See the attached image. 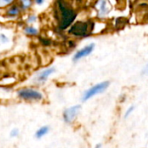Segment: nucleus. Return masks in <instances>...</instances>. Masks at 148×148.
Returning a JSON list of instances; mask_svg holds the SVG:
<instances>
[{
  "instance_id": "obj_11",
  "label": "nucleus",
  "mask_w": 148,
  "mask_h": 148,
  "mask_svg": "<svg viewBox=\"0 0 148 148\" xmlns=\"http://www.w3.org/2000/svg\"><path fill=\"white\" fill-rule=\"evenodd\" d=\"M25 32L28 33V34H31V35H35L38 33V31L35 29V28H32V27H27L25 29Z\"/></svg>"
},
{
  "instance_id": "obj_6",
  "label": "nucleus",
  "mask_w": 148,
  "mask_h": 148,
  "mask_svg": "<svg viewBox=\"0 0 148 148\" xmlns=\"http://www.w3.org/2000/svg\"><path fill=\"white\" fill-rule=\"evenodd\" d=\"M93 48H94V45H93V44L86 46L85 48L81 49L80 51H79L75 55H74L73 59H74V60H79V59H80V58H83L88 56L90 53H92V51H93Z\"/></svg>"
},
{
  "instance_id": "obj_17",
  "label": "nucleus",
  "mask_w": 148,
  "mask_h": 148,
  "mask_svg": "<svg viewBox=\"0 0 148 148\" xmlns=\"http://www.w3.org/2000/svg\"><path fill=\"white\" fill-rule=\"evenodd\" d=\"M5 2H11L12 0H5Z\"/></svg>"
},
{
  "instance_id": "obj_1",
  "label": "nucleus",
  "mask_w": 148,
  "mask_h": 148,
  "mask_svg": "<svg viewBox=\"0 0 148 148\" xmlns=\"http://www.w3.org/2000/svg\"><path fill=\"white\" fill-rule=\"evenodd\" d=\"M58 7L61 12L60 29L64 30L67 28L76 18V12L72 9L67 7L62 1H58Z\"/></svg>"
},
{
  "instance_id": "obj_3",
  "label": "nucleus",
  "mask_w": 148,
  "mask_h": 148,
  "mask_svg": "<svg viewBox=\"0 0 148 148\" xmlns=\"http://www.w3.org/2000/svg\"><path fill=\"white\" fill-rule=\"evenodd\" d=\"M88 31H89V24L87 22L79 21L75 23L71 26L69 32L74 36L85 37L88 34Z\"/></svg>"
},
{
  "instance_id": "obj_18",
  "label": "nucleus",
  "mask_w": 148,
  "mask_h": 148,
  "mask_svg": "<svg viewBox=\"0 0 148 148\" xmlns=\"http://www.w3.org/2000/svg\"><path fill=\"white\" fill-rule=\"evenodd\" d=\"M147 71H148V65H147Z\"/></svg>"
},
{
  "instance_id": "obj_14",
  "label": "nucleus",
  "mask_w": 148,
  "mask_h": 148,
  "mask_svg": "<svg viewBox=\"0 0 148 148\" xmlns=\"http://www.w3.org/2000/svg\"><path fill=\"white\" fill-rule=\"evenodd\" d=\"M21 2H22L23 5H24L25 7H27V6H29V5H30V0H21Z\"/></svg>"
},
{
  "instance_id": "obj_7",
  "label": "nucleus",
  "mask_w": 148,
  "mask_h": 148,
  "mask_svg": "<svg viewBox=\"0 0 148 148\" xmlns=\"http://www.w3.org/2000/svg\"><path fill=\"white\" fill-rule=\"evenodd\" d=\"M53 72H54V69L53 68L47 69V70H45V71H44L43 72L40 73V75L38 76V79L39 81H45V80L47 79V78L51 75V73H53Z\"/></svg>"
},
{
  "instance_id": "obj_13",
  "label": "nucleus",
  "mask_w": 148,
  "mask_h": 148,
  "mask_svg": "<svg viewBox=\"0 0 148 148\" xmlns=\"http://www.w3.org/2000/svg\"><path fill=\"white\" fill-rule=\"evenodd\" d=\"M18 134H19V131L18 130V129H13V130H12V132H11V133H10V135H11V137H18Z\"/></svg>"
},
{
  "instance_id": "obj_16",
  "label": "nucleus",
  "mask_w": 148,
  "mask_h": 148,
  "mask_svg": "<svg viewBox=\"0 0 148 148\" xmlns=\"http://www.w3.org/2000/svg\"><path fill=\"white\" fill-rule=\"evenodd\" d=\"M102 147V145L101 144H98L96 146H95V148H101Z\"/></svg>"
},
{
  "instance_id": "obj_2",
  "label": "nucleus",
  "mask_w": 148,
  "mask_h": 148,
  "mask_svg": "<svg viewBox=\"0 0 148 148\" xmlns=\"http://www.w3.org/2000/svg\"><path fill=\"white\" fill-rule=\"evenodd\" d=\"M109 85H110V83L108 81H104V82L95 85L94 86H92V88H90L89 90H87L86 92V93L83 96V100L86 101V100L90 99L91 98H92L93 96L103 92L104 91H106L108 88Z\"/></svg>"
},
{
  "instance_id": "obj_4",
  "label": "nucleus",
  "mask_w": 148,
  "mask_h": 148,
  "mask_svg": "<svg viewBox=\"0 0 148 148\" xmlns=\"http://www.w3.org/2000/svg\"><path fill=\"white\" fill-rule=\"evenodd\" d=\"M18 94L21 99L25 100H40L43 98L42 94L39 92L29 88L19 90L18 92Z\"/></svg>"
},
{
  "instance_id": "obj_9",
  "label": "nucleus",
  "mask_w": 148,
  "mask_h": 148,
  "mask_svg": "<svg viewBox=\"0 0 148 148\" xmlns=\"http://www.w3.org/2000/svg\"><path fill=\"white\" fill-rule=\"evenodd\" d=\"M99 12L102 15H105L108 12V8H107V0H99Z\"/></svg>"
},
{
  "instance_id": "obj_10",
  "label": "nucleus",
  "mask_w": 148,
  "mask_h": 148,
  "mask_svg": "<svg viewBox=\"0 0 148 148\" xmlns=\"http://www.w3.org/2000/svg\"><path fill=\"white\" fill-rule=\"evenodd\" d=\"M18 13V10L16 6H13L12 7L9 11H8V14L9 15H12V16H16L17 14Z\"/></svg>"
},
{
  "instance_id": "obj_15",
  "label": "nucleus",
  "mask_w": 148,
  "mask_h": 148,
  "mask_svg": "<svg viewBox=\"0 0 148 148\" xmlns=\"http://www.w3.org/2000/svg\"><path fill=\"white\" fill-rule=\"evenodd\" d=\"M43 2H44V0H36V3H37V4H38V5L42 4Z\"/></svg>"
},
{
  "instance_id": "obj_12",
  "label": "nucleus",
  "mask_w": 148,
  "mask_h": 148,
  "mask_svg": "<svg viewBox=\"0 0 148 148\" xmlns=\"http://www.w3.org/2000/svg\"><path fill=\"white\" fill-rule=\"evenodd\" d=\"M134 106H130L128 109H127V111L125 112V118H128L129 116H130V114L134 111Z\"/></svg>"
},
{
  "instance_id": "obj_5",
  "label": "nucleus",
  "mask_w": 148,
  "mask_h": 148,
  "mask_svg": "<svg viewBox=\"0 0 148 148\" xmlns=\"http://www.w3.org/2000/svg\"><path fill=\"white\" fill-rule=\"evenodd\" d=\"M80 108H81V106L78 105V106H71V107L66 109L63 114L64 121L66 123H71L78 116V114L80 111Z\"/></svg>"
},
{
  "instance_id": "obj_8",
  "label": "nucleus",
  "mask_w": 148,
  "mask_h": 148,
  "mask_svg": "<svg viewBox=\"0 0 148 148\" xmlns=\"http://www.w3.org/2000/svg\"><path fill=\"white\" fill-rule=\"evenodd\" d=\"M49 127L48 126H42L40 127L35 133V137L37 138H41L42 137H44L45 135H46L49 132Z\"/></svg>"
}]
</instances>
